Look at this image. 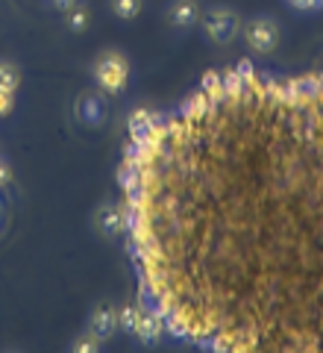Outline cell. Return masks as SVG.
Segmentation results:
<instances>
[{
  "label": "cell",
  "mask_w": 323,
  "mask_h": 353,
  "mask_svg": "<svg viewBox=\"0 0 323 353\" xmlns=\"http://www.w3.org/2000/svg\"><path fill=\"white\" fill-rule=\"evenodd\" d=\"M115 327H118V309L109 303H100L92 312V318H88V336H97L100 341L112 336Z\"/></svg>",
  "instance_id": "obj_5"
},
{
  "label": "cell",
  "mask_w": 323,
  "mask_h": 353,
  "mask_svg": "<svg viewBox=\"0 0 323 353\" xmlns=\"http://www.w3.org/2000/svg\"><path fill=\"white\" fill-rule=\"evenodd\" d=\"M6 180H9V168H6L3 157H0V183H6Z\"/></svg>",
  "instance_id": "obj_14"
},
{
  "label": "cell",
  "mask_w": 323,
  "mask_h": 353,
  "mask_svg": "<svg viewBox=\"0 0 323 353\" xmlns=\"http://www.w3.org/2000/svg\"><path fill=\"white\" fill-rule=\"evenodd\" d=\"M317 3H320V6H323V0H317Z\"/></svg>",
  "instance_id": "obj_15"
},
{
  "label": "cell",
  "mask_w": 323,
  "mask_h": 353,
  "mask_svg": "<svg viewBox=\"0 0 323 353\" xmlns=\"http://www.w3.org/2000/svg\"><path fill=\"white\" fill-rule=\"evenodd\" d=\"M18 85H21V74L15 65H9V62H0V88L9 94H15L18 92Z\"/></svg>",
  "instance_id": "obj_9"
},
{
  "label": "cell",
  "mask_w": 323,
  "mask_h": 353,
  "mask_svg": "<svg viewBox=\"0 0 323 353\" xmlns=\"http://www.w3.org/2000/svg\"><path fill=\"white\" fill-rule=\"evenodd\" d=\"M94 221H97V230L106 239H115V236L124 233V212H121V206H115V203H103V206H100Z\"/></svg>",
  "instance_id": "obj_6"
},
{
  "label": "cell",
  "mask_w": 323,
  "mask_h": 353,
  "mask_svg": "<svg viewBox=\"0 0 323 353\" xmlns=\"http://www.w3.org/2000/svg\"><path fill=\"white\" fill-rule=\"evenodd\" d=\"M97 347H100V339L97 336L83 339V341H76V345H74V350H97Z\"/></svg>",
  "instance_id": "obj_12"
},
{
  "label": "cell",
  "mask_w": 323,
  "mask_h": 353,
  "mask_svg": "<svg viewBox=\"0 0 323 353\" xmlns=\"http://www.w3.org/2000/svg\"><path fill=\"white\" fill-rule=\"evenodd\" d=\"M168 21L174 27H191L197 21V3L194 0H174L168 9Z\"/></svg>",
  "instance_id": "obj_7"
},
{
  "label": "cell",
  "mask_w": 323,
  "mask_h": 353,
  "mask_svg": "<svg viewBox=\"0 0 323 353\" xmlns=\"http://www.w3.org/2000/svg\"><path fill=\"white\" fill-rule=\"evenodd\" d=\"M94 77H97V85L103 88L106 94H121L127 88V80H129L127 57L124 53H118V50L100 53V59L94 65Z\"/></svg>",
  "instance_id": "obj_2"
},
{
  "label": "cell",
  "mask_w": 323,
  "mask_h": 353,
  "mask_svg": "<svg viewBox=\"0 0 323 353\" xmlns=\"http://www.w3.org/2000/svg\"><path fill=\"white\" fill-rule=\"evenodd\" d=\"M76 3V0H50V6L53 9H62V12H65V9H71Z\"/></svg>",
  "instance_id": "obj_13"
},
{
  "label": "cell",
  "mask_w": 323,
  "mask_h": 353,
  "mask_svg": "<svg viewBox=\"0 0 323 353\" xmlns=\"http://www.w3.org/2000/svg\"><path fill=\"white\" fill-rule=\"evenodd\" d=\"M12 106H15V94H9L0 88V115H9L12 112Z\"/></svg>",
  "instance_id": "obj_11"
},
{
  "label": "cell",
  "mask_w": 323,
  "mask_h": 353,
  "mask_svg": "<svg viewBox=\"0 0 323 353\" xmlns=\"http://www.w3.org/2000/svg\"><path fill=\"white\" fill-rule=\"evenodd\" d=\"M141 6H144V0H112V12H115L118 18H124V21L138 18Z\"/></svg>",
  "instance_id": "obj_10"
},
{
  "label": "cell",
  "mask_w": 323,
  "mask_h": 353,
  "mask_svg": "<svg viewBox=\"0 0 323 353\" xmlns=\"http://www.w3.org/2000/svg\"><path fill=\"white\" fill-rule=\"evenodd\" d=\"M65 18H68L71 32H85V30H88V21H92V12H88L85 6L74 3L71 9H65Z\"/></svg>",
  "instance_id": "obj_8"
},
{
  "label": "cell",
  "mask_w": 323,
  "mask_h": 353,
  "mask_svg": "<svg viewBox=\"0 0 323 353\" xmlns=\"http://www.w3.org/2000/svg\"><path fill=\"white\" fill-rule=\"evenodd\" d=\"M203 30H206V36L215 41V44H227L238 32V18L227 6L209 9V12L203 15Z\"/></svg>",
  "instance_id": "obj_3"
},
{
  "label": "cell",
  "mask_w": 323,
  "mask_h": 353,
  "mask_svg": "<svg viewBox=\"0 0 323 353\" xmlns=\"http://www.w3.org/2000/svg\"><path fill=\"white\" fill-rule=\"evenodd\" d=\"M244 36H247L250 50L256 53H271L280 41V24L273 18H253L247 27H244Z\"/></svg>",
  "instance_id": "obj_4"
},
{
  "label": "cell",
  "mask_w": 323,
  "mask_h": 353,
  "mask_svg": "<svg viewBox=\"0 0 323 353\" xmlns=\"http://www.w3.org/2000/svg\"><path fill=\"white\" fill-rule=\"evenodd\" d=\"M141 303L215 350H323V74H209L118 171Z\"/></svg>",
  "instance_id": "obj_1"
}]
</instances>
